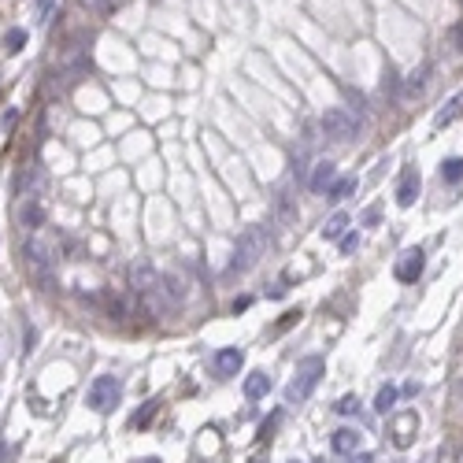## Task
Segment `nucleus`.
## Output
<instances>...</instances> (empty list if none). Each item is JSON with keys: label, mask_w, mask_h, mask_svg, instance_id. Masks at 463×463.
I'll use <instances>...</instances> for the list:
<instances>
[{"label": "nucleus", "mask_w": 463, "mask_h": 463, "mask_svg": "<svg viewBox=\"0 0 463 463\" xmlns=\"http://www.w3.org/2000/svg\"><path fill=\"white\" fill-rule=\"evenodd\" d=\"M322 378V356H304L297 363V374H293V382L286 385V401L289 404H300V401H308L311 390L319 385Z\"/></svg>", "instance_id": "obj_1"}, {"label": "nucleus", "mask_w": 463, "mask_h": 463, "mask_svg": "<svg viewBox=\"0 0 463 463\" xmlns=\"http://www.w3.org/2000/svg\"><path fill=\"white\" fill-rule=\"evenodd\" d=\"M260 256H263V230L260 226H249V230L238 238V249H234V260L226 271L230 274H245V271H252L256 263H260Z\"/></svg>", "instance_id": "obj_2"}, {"label": "nucleus", "mask_w": 463, "mask_h": 463, "mask_svg": "<svg viewBox=\"0 0 463 463\" xmlns=\"http://www.w3.org/2000/svg\"><path fill=\"white\" fill-rule=\"evenodd\" d=\"M119 396H123V385H119V378H115V374H101V378H93L89 393H85V404H89L93 412L107 415V412H115Z\"/></svg>", "instance_id": "obj_3"}, {"label": "nucleus", "mask_w": 463, "mask_h": 463, "mask_svg": "<svg viewBox=\"0 0 463 463\" xmlns=\"http://www.w3.org/2000/svg\"><path fill=\"white\" fill-rule=\"evenodd\" d=\"M319 126H322V134H326L330 141H352V137H356V119H352L344 107H326Z\"/></svg>", "instance_id": "obj_4"}, {"label": "nucleus", "mask_w": 463, "mask_h": 463, "mask_svg": "<svg viewBox=\"0 0 463 463\" xmlns=\"http://www.w3.org/2000/svg\"><path fill=\"white\" fill-rule=\"evenodd\" d=\"M23 256H26V267H30V274L37 278V282H45L49 286V278H52V249L41 238H30L23 245Z\"/></svg>", "instance_id": "obj_5"}, {"label": "nucleus", "mask_w": 463, "mask_h": 463, "mask_svg": "<svg viewBox=\"0 0 463 463\" xmlns=\"http://www.w3.org/2000/svg\"><path fill=\"white\" fill-rule=\"evenodd\" d=\"M423 267H426V256H423V249H408L401 260H396V278H401V282H415L419 274H423Z\"/></svg>", "instance_id": "obj_6"}, {"label": "nucleus", "mask_w": 463, "mask_h": 463, "mask_svg": "<svg viewBox=\"0 0 463 463\" xmlns=\"http://www.w3.org/2000/svg\"><path fill=\"white\" fill-rule=\"evenodd\" d=\"M415 430H419V415L415 412H404L393 419V445L396 448H408L415 441Z\"/></svg>", "instance_id": "obj_7"}, {"label": "nucleus", "mask_w": 463, "mask_h": 463, "mask_svg": "<svg viewBox=\"0 0 463 463\" xmlns=\"http://www.w3.org/2000/svg\"><path fill=\"white\" fill-rule=\"evenodd\" d=\"M241 363H245V352H241V349H222V352H215V374H219V378H234V374L241 371Z\"/></svg>", "instance_id": "obj_8"}, {"label": "nucleus", "mask_w": 463, "mask_h": 463, "mask_svg": "<svg viewBox=\"0 0 463 463\" xmlns=\"http://www.w3.org/2000/svg\"><path fill=\"white\" fill-rule=\"evenodd\" d=\"M19 226L30 234H37L41 226H45V208H41V200H23L19 204Z\"/></svg>", "instance_id": "obj_9"}, {"label": "nucleus", "mask_w": 463, "mask_h": 463, "mask_svg": "<svg viewBox=\"0 0 463 463\" xmlns=\"http://www.w3.org/2000/svg\"><path fill=\"white\" fill-rule=\"evenodd\" d=\"M415 197H419V171L408 167L401 175V186H396V204H401V208H412Z\"/></svg>", "instance_id": "obj_10"}, {"label": "nucleus", "mask_w": 463, "mask_h": 463, "mask_svg": "<svg viewBox=\"0 0 463 463\" xmlns=\"http://www.w3.org/2000/svg\"><path fill=\"white\" fill-rule=\"evenodd\" d=\"M333 182H338V167H333L330 159H322V164H315V171H311L308 186H311V193H326Z\"/></svg>", "instance_id": "obj_11"}, {"label": "nucleus", "mask_w": 463, "mask_h": 463, "mask_svg": "<svg viewBox=\"0 0 463 463\" xmlns=\"http://www.w3.org/2000/svg\"><path fill=\"white\" fill-rule=\"evenodd\" d=\"M156 282H159V274H156V271H152V267H148L145 260L130 267V286L137 289V293H152V289H156Z\"/></svg>", "instance_id": "obj_12"}, {"label": "nucleus", "mask_w": 463, "mask_h": 463, "mask_svg": "<svg viewBox=\"0 0 463 463\" xmlns=\"http://www.w3.org/2000/svg\"><path fill=\"white\" fill-rule=\"evenodd\" d=\"M330 445H333V452H356L360 448V434L349 430V426H341V430H333Z\"/></svg>", "instance_id": "obj_13"}, {"label": "nucleus", "mask_w": 463, "mask_h": 463, "mask_svg": "<svg viewBox=\"0 0 463 463\" xmlns=\"http://www.w3.org/2000/svg\"><path fill=\"white\" fill-rule=\"evenodd\" d=\"M267 393H271V378H267L263 371H256V374L245 378V396H249V401H260V396H267Z\"/></svg>", "instance_id": "obj_14"}, {"label": "nucleus", "mask_w": 463, "mask_h": 463, "mask_svg": "<svg viewBox=\"0 0 463 463\" xmlns=\"http://www.w3.org/2000/svg\"><path fill=\"white\" fill-rule=\"evenodd\" d=\"M156 289H164V297L171 300V304L186 297V282H182L178 274H164V278H159V286H156Z\"/></svg>", "instance_id": "obj_15"}, {"label": "nucleus", "mask_w": 463, "mask_h": 463, "mask_svg": "<svg viewBox=\"0 0 463 463\" xmlns=\"http://www.w3.org/2000/svg\"><path fill=\"white\" fill-rule=\"evenodd\" d=\"M460 115H463V93H456V96H452V101H448L445 107H441L434 123H437V126H448V123H456Z\"/></svg>", "instance_id": "obj_16"}, {"label": "nucleus", "mask_w": 463, "mask_h": 463, "mask_svg": "<svg viewBox=\"0 0 463 463\" xmlns=\"http://www.w3.org/2000/svg\"><path fill=\"white\" fill-rule=\"evenodd\" d=\"M274 215H278V222H293V219H297L293 193H289V189H282V193H278V200H274Z\"/></svg>", "instance_id": "obj_17"}, {"label": "nucleus", "mask_w": 463, "mask_h": 463, "mask_svg": "<svg viewBox=\"0 0 463 463\" xmlns=\"http://www.w3.org/2000/svg\"><path fill=\"white\" fill-rule=\"evenodd\" d=\"M441 182H463V159L460 156H452L441 164Z\"/></svg>", "instance_id": "obj_18"}, {"label": "nucleus", "mask_w": 463, "mask_h": 463, "mask_svg": "<svg viewBox=\"0 0 463 463\" xmlns=\"http://www.w3.org/2000/svg\"><path fill=\"white\" fill-rule=\"evenodd\" d=\"M352 189H356V178H338V182L326 189V197H330V200H344Z\"/></svg>", "instance_id": "obj_19"}, {"label": "nucleus", "mask_w": 463, "mask_h": 463, "mask_svg": "<svg viewBox=\"0 0 463 463\" xmlns=\"http://www.w3.org/2000/svg\"><path fill=\"white\" fill-rule=\"evenodd\" d=\"M344 226H349V215H333V219H330L326 226H322V238H326V241L341 238V234H344Z\"/></svg>", "instance_id": "obj_20"}, {"label": "nucleus", "mask_w": 463, "mask_h": 463, "mask_svg": "<svg viewBox=\"0 0 463 463\" xmlns=\"http://www.w3.org/2000/svg\"><path fill=\"white\" fill-rule=\"evenodd\" d=\"M393 401H396V390H393V385H385V390H378V396H374V408L385 415L393 408Z\"/></svg>", "instance_id": "obj_21"}, {"label": "nucleus", "mask_w": 463, "mask_h": 463, "mask_svg": "<svg viewBox=\"0 0 463 463\" xmlns=\"http://www.w3.org/2000/svg\"><path fill=\"white\" fill-rule=\"evenodd\" d=\"M426 74H430V63H423L419 71H412V74H408V93H419V89H423Z\"/></svg>", "instance_id": "obj_22"}, {"label": "nucleus", "mask_w": 463, "mask_h": 463, "mask_svg": "<svg viewBox=\"0 0 463 463\" xmlns=\"http://www.w3.org/2000/svg\"><path fill=\"white\" fill-rule=\"evenodd\" d=\"M333 412H338V415H352V412H360V401L349 393V396H341V401L333 404Z\"/></svg>", "instance_id": "obj_23"}, {"label": "nucleus", "mask_w": 463, "mask_h": 463, "mask_svg": "<svg viewBox=\"0 0 463 463\" xmlns=\"http://www.w3.org/2000/svg\"><path fill=\"white\" fill-rule=\"evenodd\" d=\"M23 41H26L23 30H12V34H8V52H19V49H23Z\"/></svg>", "instance_id": "obj_24"}, {"label": "nucleus", "mask_w": 463, "mask_h": 463, "mask_svg": "<svg viewBox=\"0 0 463 463\" xmlns=\"http://www.w3.org/2000/svg\"><path fill=\"white\" fill-rule=\"evenodd\" d=\"M356 245H360V234H349V238L341 241V249H344V252H352V249H356Z\"/></svg>", "instance_id": "obj_25"}, {"label": "nucleus", "mask_w": 463, "mask_h": 463, "mask_svg": "<svg viewBox=\"0 0 463 463\" xmlns=\"http://www.w3.org/2000/svg\"><path fill=\"white\" fill-rule=\"evenodd\" d=\"M349 463H374V456H371V452H352Z\"/></svg>", "instance_id": "obj_26"}, {"label": "nucleus", "mask_w": 463, "mask_h": 463, "mask_svg": "<svg viewBox=\"0 0 463 463\" xmlns=\"http://www.w3.org/2000/svg\"><path fill=\"white\" fill-rule=\"evenodd\" d=\"M456 396H460V401H463V378L456 382Z\"/></svg>", "instance_id": "obj_27"}, {"label": "nucleus", "mask_w": 463, "mask_h": 463, "mask_svg": "<svg viewBox=\"0 0 463 463\" xmlns=\"http://www.w3.org/2000/svg\"><path fill=\"white\" fill-rule=\"evenodd\" d=\"M85 4H96V8H104V4H107V0H85Z\"/></svg>", "instance_id": "obj_28"}, {"label": "nucleus", "mask_w": 463, "mask_h": 463, "mask_svg": "<svg viewBox=\"0 0 463 463\" xmlns=\"http://www.w3.org/2000/svg\"><path fill=\"white\" fill-rule=\"evenodd\" d=\"M145 463H159V460H145Z\"/></svg>", "instance_id": "obj_29"}, {"label": "nucleus", "mask_w": 463, "mask_h": 463, "mask_svg": "<svg viewBox=\"0 0 463 463\" xmlns=\"http://www.w3.org/2000/svg\"><path fill=\"white\" fill-rule=\"evenodd\" d=\"M293 463H297V460H293Z\"/></svg>", "instance_id": "obj_30"}]
</instances>
